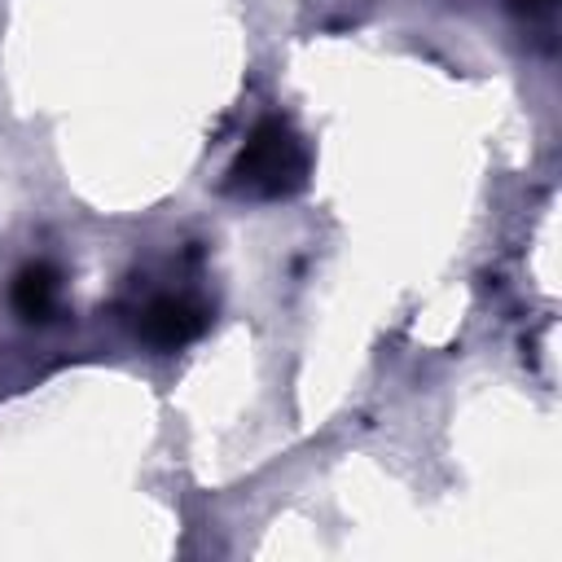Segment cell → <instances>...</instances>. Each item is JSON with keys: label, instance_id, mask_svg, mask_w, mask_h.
<instances>
[{"label": "cell", "instance_id": "cell-3", "mask_svg": "<svg viewBox=\"0 0 562 562\" xmlns=\"http://www.w3.org/2000/svg\"><path fill=\"white\" fill-rule=\"evenodd\" d=\"M57 294H61V277L53 263H26L9 285V303L22 321H53Z\"/></svg>", "mask_w": 562, "mask_h": 562}, {"label": "cell", "instance_id": "cell-1", "mask_svg": "<svg viewBox=\"0 0 562 562\" xmlns=\"http://www.w3.org/2000/svg\"><path fill=\"white\" fill-rule=\"evenodd\" d=\"M307 184V145L285 119H263L237 149L228 167V189L237 198L277 202L294 198Z\"/></svg>", "mask_w": 562, "mask_h": 562}, {"label": "cell", "instance_id": "cell-2", "mask_svg": "<svg viewBox=\"0 0 562 562\" xmlns=\"http://www.w3.org/2000/svg\"><path fill=\"white\" fill-rule=\"evenodd\" d=\"M206 325H211V312L189 294H162L140 312V338L162 351L193 342Z\"/></svg>", "mask_w": 562, "mask_h": 562}]
</instances>
